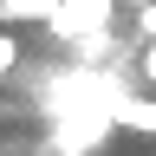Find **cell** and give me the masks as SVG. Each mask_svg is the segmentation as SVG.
I'll list each match as a JSON object with an SVG mask.
<instances>
[{"label": "cell", "instance_id": "obj_1", "mask_svg": "<svg viewBox=\"0 0 156 156\" xmlns=\"http://www.w3.org/2000/svg\"><path fill=\"white\" fill-rule=\"evenodd\" d=\"M111 136H117V111H111V104H72V111L52 117L46 150H52V156H98Z\"/></svg>", "mask_w": 156, "mask_h": 156}, {"label": "cell", "instance_id": "obj_2", "mask_svg": "<svg viewBox=\"0 0 156 156\" xmlns=\"http://www.w3.org/2000/svg\"><path fill=\"white\" fill-rule=\"evenodd\" d=\"M117 7H124V0H58V7H52V20H46V33L65 46V39H78V33L117 26Z\"/></svg>", "mask_w": 156, "mask_h": 156}, {"label": "cell", "instance_id": "obj_3", "mask_svg": "<svg viewBox=\"0 0 156 156\" xmlns=\"http://www.w3.org/2000/svg\"><path fill=\"white\" fill-rule=\"evenodd\" d=\"M78 65H117V52H124V39H117V26H98V33H78L65 39Z\"/></svg>", "mask_w": 156, "mask_h": 156}, {"label": "cell", "instance_id": "obj_4", "mask_svg": "<svg viewBox=\"0 0 156 156\" xmlns=\"http://www.w3.org/2000/svg\"><path fill=\"white\" fill-rule=\"evenodd\" d=\"M117 130L156 136V98H150V91H124V98H117Z\"/></svg>", "mask_w": 156, "mask_h": 156}, {"label": "cell", "instance_id": "obj_5", "mask_svg": "<svg viewBox=\"0 0 156 156\" xmlns=\"http://www.w3.org/2000/svg\"><path fill=\"white\" fill-rule=\"evenodd\" d=\"M58 0H0V26H46Z\"/></svg>", "mask_w": 156, "mask_h": 156}, {"label": "cell", "instance_id": "obj_6", "mask_svg": "<svg viewBox=\"0 0 156 156\" xmlns=\"http://www.w3.org/2000/svg\"><path fill=\"white\" fill-rule=\"evenodd\" d=\"M20 72V26H0V85Z\"/></svg>", "mask_w": 156, "mask_h": 156}, {"label": "cell", "instance_id": "obj_7", "mask_svg": "<svg viewBox=\"0 0 156 156\" xmlns=\"http://www.w3.org/2000/svg\"><path fill=\"white\" fill-rule=\"evenodd\" d=\"M136 78H143V85H156V39H143V65H136Z\"/></svg>", "mask_w": 156, "mask_h": 156}, {"label": "cell", "instance_id": "obj_8", "mask_svg": "<svg viewBox=\"0 0 156 156\" xmlns=\"http://www.w3.org/2000/svg\"><path fill=\"white\" fill-rule=\"evenodd\" d=\"M124 7H143V0H124Z\"/></svg>", "mask_w": 156, "mask_h": 156}]
</instances>
